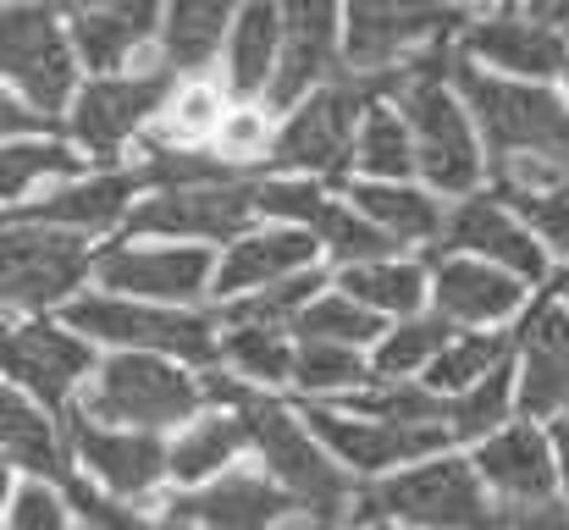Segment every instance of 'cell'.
Segmentation results:
<instances>
[{
  "label": "cell",
  "instance_id": "obj_38",
  "mask_svg": "<svg viewBox=\"0 0 569 530\" xmlns=\"http://www.w3.org/2000/svg\"><path fill=\"white\" fill-rule=\"evenodd\" d=\"M515 349L509 332H476V338H453L448 349L437 353V364L426 370L431 392H470L476 381H487Z\"/></svg>",
  "mask_w": 569,
  "mask_h": 530
},
{
  "label": "cell",
  "instance_id": "obj_25",
  "mask_svg": "<svg viewBox=\"0 0 569 530\" xmlns=\"http://www.w3.org/2000/svg\"><path fill=\"white\" fill-rule=\"evenodd\" d=\"M161 0H106L100 11H83L72 17V44H78V61L89 72H117L133 61V50L150 44V33L161 28Z\"/></svg>",
  "mask_w": 569,
  "mask_h": 530
},
{
  "label": "cell",
  "instance_id": "obj_5",
  "mask_svg": "<svg viewBox=\"0 0 569 530\" xmlns=\"http://www.w3.org/2000/svg\"><path fill=\"white\" fill-rule=\"evenodd\" d=\"M204 403V387L193 381L178 359H161V353H111L100 370H94V387L83 398V414L100 420V426H117V431H172V426H189Z\"/></svg>",
  "mask_w": 569,
  "mask_h": 530
},
{
  "label": "cell",
  "instance_id": "obj_23",
  "mask_svg": "<svg viewBox=\"0 0 569 530\" xmlns=\"http://www.w3.org/2000/svg\"><path fill=\"white\" fill-rule=\"evenodd\" d=\"M520 409L526 420L569 414V310L542 304L520 343Z\"/></svg>",
  "mask_w": 569,
  "mask_h": 530
},
{
  "label": "cell",
  "instance_id": "obj_46",
  "mask_svg": "<svg viewBox=\"0 0 569 530\" xmlns=\"http://www.w3.org/2000/svg\"><path fill=\"white\" fill-rule=\"evenodd\" d=\"M6 530H72V514L50 487H17Z\"/></svg>",
  "mask_w": 569,
  "mask_h": 530
},
{
  "label": "cell",
  "instance_id": "obj_15",
  "mask_svg": "<svg viewBox=\"0 0 569 530\" xmlns=\"http://www.w3.org/2000/svg\"><path fill=\"white\" fill-rule=\"evenodd\" d=\"M172 520H183L193 530H282L288 520H299V498L277 481V476H254V470H232L216 476L204 487H189L167 503Z\"/></svg>",
  "mask_w": 569,
  "mask_h": 530
},
{
  "label": "cell",
  "instance_id": "obj_37",
  "mask_svg": "<svg viewBox=\"0 0 569 530\" xmlns=\"http://www.w3.org/2000/svg\"><path fill=\"white\" fill-rule=\"evenodd\" d=\"M321 271L310 266V271H293V277H282V282H271V288H260V293H243L232 310H221L232 327H293L316 299H321Z\"/></svg>",
  "mask_w": 569,
  "mask_h": 530
},
{
  "label": "cell",
  "instance_id": "obj_26",
  "mask_svg": "<svg viewBox=\"0 0 569 530\" xmlns=\"http://www.w3.org/2000/svg\"><path fill=\"white\" fill-rule=\"evenodd\" d=\"M316 260V238L305 227H271V232H254V238H238L216 271V293L232 299V293H260L293 271H310Z\"/></svg>",
  "mask_w": 569,
  "mask_h": 530
},
{
  "label": "cell",
  "instance_id": "obj_27",
  "mask_svg": "<svg viewBox=\"0 0 569 530\" xmlns=\"http://www.w3.org/2000/svg\"><path fill=\"white\" fill-rule=\"evenodd\" d=\"M520 304H526V282L498 271V266H481V260L437 266V316H448L453 327L459 321H470V327L509 321Z\"/></svg>",
  "mask_w": 569,
  "mask_h": 530
},
{
  "label": "cell",
  "instance_id": "obj_12",
  "mask_svg": "<svg viewBox=\"0 0 569 530\" xmlns=\"http://www.w3.org/2000/svg\"><path fill=\"white\" fill-rule=\"evenodd\" d=\"M260 210L277 216V221H299L316 243H327L343 260V271L349 266L392 260V249H398L377 221H366L355 204L327 199L316 177H260Z\"/></svg>",
  "mask_w": 569,
  "mask_h": 530
},
{
  "label": "cell",
  "instance_id": "obj_51",
  "mask_svg": "<svg viewBox=\"0 0 569 530\" xmlns=\"http://www.w3.org/2000/svg\"><path fill=\"white\" fill-rule=\"evenodd\" d=\"M282 530H360V526H349V520H321V514H299V520H288Z\"/></svg>",
  "mask_w": 569,
  "mask_h": 530
},
{
  "label": "cell",
  "instance_id": "obj_47",
  "mask_svg": "<svg viewBox=\"0 0 569 530\" xmlns=\"http://www.w3.org/2000/svg\"><path fill=\"white\" fill-rule=\"evenodd\" d=\"M503 530H569L565 503H537V509H503Z\"/></svg>",
  "mask_w": 569,
  "mask_h": 530
},
{
  "label": "cell",
  "instance_id": "obj_45",
  "mask_svg": "<svg viewBox=\"0 0 569 530\" xmlns=\"http://www.w3.org/2000/svg\"><path fill=\"white\" fill-rule=\"evenodd\" d=\"M503 204H509L520 221H531V227L542 232V243H548V249L569 254V182L542 188V193H509Z\"/></svg>",
  "mask_w": 569,
  "mask_h": 530
},
{
  "label": "cell",
  "instance_id": "obj_9",
  "mask_svg": "<svg viewBox=\"0 0 569 530\" xmlns=\"http://www.w3.org/2000/svg\"><path fill=\"white\" fill-rule=\"evenodd\" d=\"M343 11H349L343 67L355 72L409 67L420 50L459 33V11L448 0H343Z\"/></svg>",
  "mask_w": 569,
  "mask_h": 530
},
{
  "label": "cell",
  "instance_id": "obj_7",
  "mask_svg": "<svg viewBox=\"0 0 569 530\" xmlns=\"http://www.w3.org/2000/svg\"><path fill=\"white\" fill-rule=\"evenodd\" d=\"M0 61H6L11 94L28 100L33 111L56 117L61 106L78 100V44H72V33H61L56 11H44L39 0L6 6Z\"/></svg>",
  "mask_w": 569,
  "mask_h": 530
},
{
  "label": "cell",
  "instance_id": "obj_2",
  "mask_svg": "<svg viewBox=\"0 0 569 530\" xmlns=\"http://www.w3.org/2000/svg\"><path fill=\"white\" fill-rule=\"evenodd\" d=\"M199 387H204V403L243 414V426H249V448H254V453L266 459V470L299 498L305 514L349 520V514L360 509V492H355L349 470H343V464L332 459V448L310 431V420H293L277 398L249 392L243 381H232V376H221V370H204Z\"/></svg>",
  "mask_w": 569,
  "mask_h": 530
},
{
  "label": "cell",
  "instance_id": "obj_41",
  "mask_svg": "<svg viewBox=\"0 0 569 530\" xmlns=\"http://www.w3.org/2000/svg\"><path fill=\"white\" fill-rule=\"evenodd\" d=\"M293 359H299V349H288L277 327H232L221 338V364H232L238 376L266 381V387L288 381L293 376Z\"/></svg>",
  "mask_w": 569,
  "mask_h": 530
},
{
  "label": "cell",
  "instance_id": "obj_30",
  "mask_svg": "<svg viewBox=\"0 0 569 530\" xmlns=\"http://www.w3.org/2000/svg\"><path fill=\"white\" fill-rule=\"evenodd\" d=\"M349 204L366 221H377L392 243H442V227H448L442 204L409 182H360L349 193Z\"/></svg>",
  "mask_w": 569,
  "mask_h": 530
},
{
  "label": "cell",
  "instance_id": "obj_44",
  "mask_svg": "<svg viewBox=\"0 0 569 530\" xmlns=\"http://www.w3.org/2000/svg\"><path fill=\"white\" fill-rule=\"evenodd\" d=\"M67 503L78 509V520L89 530H193V526H183V520H172V514H161V520L133 514L128 503H111V498L89 492V481H67Z\"/></svg>",
  "mask_w": 569,
  "mask_h": 530
},
{
  "label": "cell",
  "instance_id": "obj_19",
  "mask_svg": "<svg viewBox=\"0 0 569 530\" xmlns=\"http://www.w3.org/2000/svg\"><path fill=\"white\" fill-rule=\"evenodd\" d=\"M67 437H72V453L100 476V487L111 498H150L161 487V476H172V448L150 431H117V426H100L89 420L83 409L67 414Z\"/></svg>",
  "mask_w": 569,
  "mask_h": 530
},
{
  "label": "cell",
  "instance_id": "obj_16",
  "mask_svg": "<svg viewBox=\"0 0 569 530\" xmlns=\"http://www.w3.org/2000/svg\"><path fill=\"white\" fill-rule=\"evenodd\" d=\"M338 56V0H282V61L271 83V111H293L321 83H332L343 72Z\"/></svg>",
  "mask_w": 569,
  "mask_h": 530
},
{
  "label": "cell",
  "instance_id": "obj_24",
  "mask_svg": "<svg viewBox=\"0 0 569 530\" xmlns=\"http://www.w3.org/2000/svg\"><path fill=\"white\" fill-rule=\"evenodd\" d=\"M465 56H481V61H492V67H503V72H520V78H531V83L569 72L565 39H559L548 22H537V17H509V11L470 22V28H465Z\"/></svg>",
  "mask_w": 569,
  "mask_h": 530
},
{
  "label": "cell",
  "instance_id": "obj_29",
  "mask_svg": "<svg viewBox=\"0 0 569 530\" xmlns=\"http://www.w3.org/2000/svg\"><path fill=\"white\" fill-rule=\"evenodd\" d=\"M238 0H167L161 22V67L167 72H199L221 50V33L238 28ZM232 39V33H227Z\"/></svg>",
  "mask_w": 569,
  "mask_h": 530
},
{
  "label": "cell",
  "instance_id": "obj_39",
  "mask_svg": "<svg viewBox=\"0 0 569 530\" xmlns=\"http://www.w3.org/2000/svg\"><path fill=\"white\" fill-rule=\"evenodd\" d=\"M453 343V321L448 316H409L398 321L387 338H381V353H377V370L381 376H409V370H431L437 353Z\"/></svg>",
  "mask_w": 569,
  "mask_h": 530
},
{
  "label": "cell",
  "instance_id": "obj_3",
  "mask_svg": "<svg viewBox=\"0 0 569 530\" xmlns=\"http://www.w3.org/2000/svg\"><path fill=\"white\" fill-rule=\"evenodd\" d=\"M403 89H409V67H392V72H355V67H343L332 83H321L305 106L288 111V122L271 139V167L310 172L316 182L321 177L338 182V172L355 161L366 111L381 106V94H403Z\"/></svg>",
  "mask_w": 569,
  "mask_h": 530
},
{
  "label": "cell",
  "instance_id": "obj_33",
  "mask_svg": "<svg viewBox=\"0 0 569 530\" xmlns=\"http://www.w3.org/2000/svg\"><path fill=\"white\" fill-rule=\"evenodd\" d=\"M343 293L377 316H420V299H426V271L409 266V260H377V266H349L343 271Z\"/></svg>",
  "mask_w": 569,
  "mask_h": 530
},
{
  "label": "cell",
  "instance_id": "obj_35",
  "mask_svg": "<svg viewBox=\"0 0 569 530\" xmlns=\"http://www.w3.org/2000/svg\"><path fill=\"white\" fill-rule=\"evenodd\" d=\"M293 338L299 343H338V349H360V343H377L387 338L381 332V316L355 304L349 293H321L299 321H293Z\"/></svg>",
  "mask_w": 569,
  "mask_h": 530
},
{
  "label": "cell",
  "instance_id": "obj_22",
  "mask_svg": "<svg viewBox=\"0 0 569 530\" xmlns=\"http://www.w3.org/2000/svg\"><path fill=\"white\" fill-rule=\"evenodd\" d=\"M139 172H100V177H72L67 188L44 193L39 204L28 210H11V221H28V227H56V232H72V238H94V232H111L122 227L139 204Z\"/></svg>",
  "mask_w": 569,
  "mask_h": 530
},
{
  "label": "cell",
  "instance_id": "obj_18",
  "mask_svg": "<svg viewBox=\"0 0 569 530\" xmlns=\"http://www.w3.org/2000/svg\"><path fill=\"white\" fill-rule=\"evenodd\" d=\"M0 359H6V376L28 398H39L44 409H61L72 398V387L94 370L89 338L67 332V327H50V321H11Z\"/></svg>",
  "mask_w": 569,
  "mask_h": 530
},
{
  "label": "cell",
  "instance_id": "obj_6",
  "mask_svg": "<svg viewBox=\"0 0 569 530\" xmlns=\"http://www.w3.org/2000/svg\"><path fill=\"white\" fill-rule=\"evenodd\" d=\"M67 327L94 338V343H117L128 353H178L189 364H216V321L199 310H161V304H139V299H117V293H89L67 310Z\"/></svg>",
  "mask_w": 569,
  "mask_h": 530
},
{
  "label": "cell",
  "instance_id": "obj_17",
  "mask_svg": "<svg viewBox=\"0 0 569 530\" xmlns=\"http://www.w3.org/2000/svg\"><path fill=\"white\" fill-rule=\"evenodd\" d=\"M442 249L448 254H470V260H487L520 282H542L548 277V254L542 243L531 238V227L498 199V193H470L459 210H448V227H442Z\"/></svg>",
  "mask_w": 569,
  "mask_h": 530
},
{
  "label": "cell",
  "instance_id": "obj_8",
  "mask_svg": "<svg viewBox=\"0 0 569 530\" xmlns=\"http://www.w3.org/2000/svg\"><path fill=\"white\" fill-rule=\"evenodd\" d=\"M398 111L415 133V156L420 177L442 193H470L481 182V139H476V117L465 111V100H453L448 78H420L409 72V89L398 94Z\"/></svg>",
  "mask_w": 569,
  "mask_h": 530
},
{
  "label": "cell",
  "instance_id": "obj_43",
  "mask_svg": "<svg viewBox=\"0 0 569 530\" xmlns=\"http://www.w3.org/2000/svg\"><path fill=\"white\" fill-rule=\"evenodd\" d=\"M355 409L371 420H392V426H448V398H437L431 387H409V381L360 392Z\"/></svg>",
  "mask_w": 569,
  "mask_h": 530
},
{
  "label": "cell",
  "instance_id": "obj_10",
  "mask_svg": "<svg viewBox=\"0 0 569 530\" xmlns=\"http://www.w3.org/2000/svg\"><path fill=\"white\" fill-rule=\"evenodd\" d=\"M94 260L89 243L56 227L6 221V260H0V299L11 310H50L89 282Z\"/></svg>",
  "mask_w": 569,
  "mask_h": 530
},
{
  "label": "cell",
  "instance_id": "obj_36",
  "mask_svg": "<svg viewBox=\"0 0 569 530\" xmlns=\"http://www.w3.org/2000/svg\"><path fill=\"white\" fill-rule=\"evenodd\" d=\"M509 403H520V392H515V364L503 359L487 381H476L470 392L448 398V431H453V437H465V442H487V437H498V431H503Z\"/></svg>",
  "mask_w": 569,
  "mask_h": 530
},
{
  "label": "cell",
  "instance_id": "obj_53",
  "mask_svg": "<svg viewBox=\"0 0 569 530\" xmlns=\"http://www.w3.org/2000/svg\"><path fill=\"white\" fill-rule=\"evenodd\" d=\"M559 304H569V271L559 277Z\"/></svg>",
  "mask_w": 569,
  "mask_h": 530
},
{
  "label": "cell",
  "instance_id": "obj_13",
  "mask_svg": "<svg viewBox=\"0 0 569 530\" xmlns=\"http://www.w3.org/2000/svg\"><path fill=\"white\" fill-rule=\"evenodd\" d=\"M216 271L221 260L193 243H133L94 260V282L139 304H193L199 293H216Z\"/></svg>",
  "mask_w": 569,
  "mask_h": 530
},
{
  "label": "cell",
  "instance_id": "obj_31",
  "mask_svg": "<svg viewBox=\"0 0 569 530\" xmlns=\"http://www.w3.org/2000/svg\"><path fill=\"white\" fill-rule=\"evenodd\" d=\"M243 448H249L243 414H232V409L199 414V420L183 426V437L172 442V481H178V487H204V481H216Z\"/></svg>",
  "mask_w": 569,
  "mask_h": 530
},
{
  "label": "cell",
  "instance_id": "obj_34",
  "mask_svg": "<svg viewBox=\"0 0 569 530\" xmlns=\"http://www.w3.org/2000/svg\"><path fill=\"white\" fill-rule=\"evenodd\" d=\"M355 167L387 182H403L409 172H420V156H415V133L403 122V111L392 106H371L366 122H360V144H355Z\"/></svg>",
  "mask_w": 569,
  "mask_h": 530
},
{
  "label": "cell",
  "instance_id": "obj_52",
  "mask_svg": "<svg viewBox=\"0 0 569 530\" xmlns=\"http://www.w3.org/2000/svg\"><path fill=\"white\" fill-rule=\"evenodd\" d=\"M44 11H61V17H83V11H100L106 0H39Z\"/></svg>",
  "mask_w": 569,
  "mask_h": 530
},
{
  "label": "cell",
  "instance_id": "obj_14",
  "mask_svg": "<svg viewBox=\"0 0 569 530\" xmlns=\"http://www.w3.org/2000/svg\"><path fill=\"white\" fill-rule=\"evenodd\" d=\"M172 78H178V72L156 67V72H139V78H94V83H83L78 100H72L67 133L78 139L83 156L111 161V156L172 100V89H178Z\"/></svg>",
  "mask_w": 569,
  "mask_h": 530
},
{
  "label": "cell",
  "instance_id": "obj_50",
  "mask_svg": "<svg viewBox=\"0 0 569 530\" xmlns=\"http://www.w3.org/2000/svg\"><path fill=\"white\" fill-rule=\"evenodd\" d=\"M553 453H559V487H565V498H569V414H559L553 420Z\"/></svg>",
  "mask_w": 569,
  "mask_h": 530
},
{
  "label": "cell",
  "instance_id": "obj_32",
  "mask_svg": "<svg viewBox=\"0 0 569 530\" xmlns=\"http://www.w3.org/2000/svg\"><path fill=\"white\" fill-rule=\"evenodd\" d=\"M6 459L33 476L39 487L44 481H67V464H61V431L50 426L44 403H33L22 387L6 392Z\"/></svg>",
  "mask_w": 569,
  "mask_h": 530
},
{
  "label": "cell",
  "instance_id": "obj_21",
  "mask_svg": "<svg viewBox=\"0 0 569 530\" xmlns=\"http://www.w3.org/2000/svg\"><path fill=\"white\" fill-rule=\"evenodd\" d=\"M310 431L332 448L338 464L349 470H392L409 459L437 453L453 431L448 426H392V420H371V414H332V409H310Z\"/></svg>",
  "mask_w": 569,
  "mask_h": 530
},
{
  "label": "cell",
  "instance_id": "obj_56",
  "mask_svg": "<svg viewBox=\"0 0 569 530\" xmlns=\"http://www.w3.org/2000/svg\"><path fill=\"white\" fill-rule=\"evenodd\" d=\"M11 6H17V0H11Z\"/></svg>",
  "mask_w": 569,
  "mask_h": 530
},
{
  "label": "cell",
  "instance_id": "obj_49",
  "mask_svg": "<svg viewBox=\"0 0 569 530\" xmlns=\"http://www.w3.org/2000/svg\"><path fill=\"white\" fill-rule=\"evenodd\" d=\"M537 22H548L559 39H569V0H526Z\"/></svg>",
  "mask_w": 569,
  "mask_h": 530
},
{
  "label": "cell",
  "instance_id": "obj_55",
  "mask_svg": "<svg viewBox=\"0 0 569 530\" xmlns=\"http://www.w3.org/2000/svg\"><path fill=\"white\" fill-rule=\"evenodd\" d=\"M565 83H569V72H565Z\"/></svg>",
  "mask_w": 569,
  "mask_h": 530
},
{
  "label": "cell",
  "instance_id": "obj_1",
  "mask_svg": "<svg viewBox=\"0 0 569 530\" xmlns=\"http://www.w3.org/2000/svg\"><path fill=\"white\" fill-rule=\"evenodd\" d=\"M453 89L465 111L476 117V133L487 139V167L498 182V199L569 182V106L553 89L487 78L470 56H459Z\"/></svg>",
  "mask_w": 569,
  "mask_h": 530
},
{
  "label": "cell",
  "instance_id": "obj_54",
  "mask_svg": "<svg viewBox=\"0 0 569 530\" xmlns=\"http://www.w3.org/2000/svg\"><path fill=\"white\" fill-rule=\"evenodd\" d=\"M465 6H509V0H465Z\"/></svg>",
  "mask_w": 569,
  "mask_h": 530
},
{
  "label": "cell",
  "instance_id": "obj_20",
  "mask_svg": "<svg viewBox=\"0 0 569 530\" xmlns=\"http://www.w3.org/2000/svg\"><path fill=\"white\" fill-rule=\"evenodd\" d=\"M481 470V481L492 487V498L503 509H537V503H559L553 492L559 487V453H553V437L537 431V420H520V426H503L498 437H487L470 459Z\"/></svg>",
  "mask_w": 569,
  "mask_h": 530
},
{
  "label": "cell",
  "instance_id": "obj_48",
  "mask_svg": "<svg viewBox=\"0 0 569 530\" xmlns=\"http://www.w3.org/2000/svg\"><path fill=\"white\" fill-rule=\"evenodd\" d=\"M6 133L11 139H28V133H56V117H44V111H33L28 100H17V94H6Z\"/></svg>",
  "mask_w": 569,
  "mask_h": 530
},
{
  "label": "cell",
  "instance_id": "obj_28",
  "mask_svg": "<svg viewBox=\"0 0 569 530\" xmlns=\"http://www.w3.org/2000/svg\"><path fill=\"white\" fill-rule=\"evenodd\" d=\"M277 61H282V6L249 0L227 39V94L260 100L277 83Z\"/></svg>",
  "mask_w": 569,
  "mask_h": 530
},
{
  "label": "cell",
  "instance_id": "obj_4",
  "mask_svg": "<svg viewBox=\"0 0 569 530\" xmlns=\"http://www.w3.org/2000/svg\"><path fill=\"white\" fill-rule=\"evenodd\" d=\"M360 520H398L420 530H503V503L487 498L481 470L465 459H426L360 492Z\"/></svg>",
  "mask_w": 569,
  "mask_h": 530
},
{
  "label": "cell",
  "instance_id": "obj_11",
  "mask_svg": "<svg viewBox=\"0 0 569 530\" xmlns=\"http://www.w3.org/2000/svg\"><path fill=\"white\" fill-rule=\"evenodd\" d=\"M254 216H260V182L243 172L227 182H199V188H161L128 216V227L150 238L227 243V238H243Z\"/></svg>",
  "mask_w": 569,
  "mask_h": 530
},
{
  "label": "cell",
  "instance_id": "obj_42",
  "mask_svg": "<svg viewBox=\"0 0 569 530\" xmlns=\"http://www.w3.org/2000/svg\"><path fill=\"white\" fill-rule=\"evenodd\" d=\"M293 381L305 392H355L371 381L366 359L355 349H338V343H299V359H293Z\"/></svg>",
  "mask_w": 569,
  "mask_h": 530
},
{
  "label": "cell",
  "instance_id": "obj_40",
  "mask_svg": "<svg viewBox=\"0 0 569 530\" xmlns=\"http://www.w3.org/2000/svg\"><path fill=\"white\" fill-rule=\"evenodd\" d=\"M78 167H83V156L67 150V144H56V139H11L6 144V161H0V193L17 204L33 182H44V177H78Z\"/></svg>",
  "mask_w": 569,
  "mask_h": 530
}]
</instances>
